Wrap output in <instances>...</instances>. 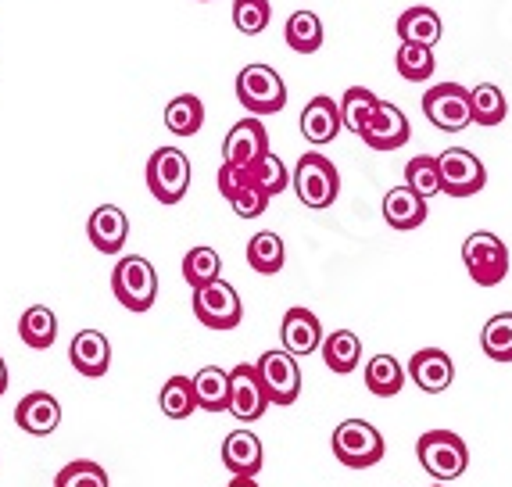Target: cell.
<instances>
[{
	"mask_svg": "<svg viewBox=\"0 0 512 487\" xmlns=\"http://www.w3.org/2000/svg\"><path fill=\"white\" fill-rule=\"evenodd\" d=\"M291 183H294V194H298L301 205L316 208V212L330 208L333 201H337V194H341V172H337V165L319 151L301 154Z\"/></svg>",
	"mask_w": 512,
	"mask_h": 487,
	"instance_id": "cell-1",
	"label": "cell"
},
{
	"mask_svg": "<svg viewBox=\"0 0 512 487\" xmlns=\"http://www.w3.org/2000/svg\"><path fill=\"white\" fill-rule=\"evenodd\" d=\"M237 101L248 108V115L262 119V115H276L287 108V83L273 65H244L237 72Z\"/></svg>",
	"mask_w": 512,
	"mask_h": 487,
	"instance_id": "cell-2",
	"label": "cell"
},
{
	"mask_svg": "<svg viewBox=\"0 0 512 487\" xmlns=\"http://www.w3.org/2000/svg\"><path fill=\"white\" fill-rule=\"evenodd\" d=\"M419 466L437 480V484H448V480H459L470 466V448L459 434L452 430H427V434L416 441Z\"/></svg>",
	"mask_w": 512,
	"mask_h": 487,
	"instance_id": "cell-3",
	"label": "cell"
},
{
	"mask_svg": "<svg viewBox=\"0 0 512 487\" xmlns=\"http://www.w3.org/2000/svg\"><path fill=\"white\" fill-rule=\"evenodd\" d=\"M330 448L337 455V462L348 466V470H369L387 452L384 434L373 423H366V419H344V423H337V430L330 437Z\"/></svg>",
	"mask_w": 512,
	"mask_h": 487,
	"instance_id": "cell-4",
	"label": "cell"
},
{
	"mask_svg": "<svg viewBox=\"0 0 512 487\" xmlns=\"http://www.w3.org/2000/svg\"><path fill=\"white\" fill-rule=\"evenodd\" d=\"M462 265L477 287H498L509 276V248L498 233L477 230L462 240Z\"/></svg>",
	"mask_w": 512,
	"mask_h": 487,
	"instance_id": "cell-5",
	"label": "cell"
},
{
	"mask_svg": "<svg viewBox=\"0 0 512 487\" xmlns=\"http://www.w3.org/2000/svg\"><path fill=\"white\" fill-rule=\"evenodd\" d=\"M111 291L129 312H147L158 298V273L144 255H126L111 269Z\"/></svg>",
	"mask_w": 512,
	"mask_h": 487,
	"instance_id": "cell-6",
	"label": "cell"
},
{
	"mask_svg": "<svg viewBox=\"0 0 512 487\" xmlns=\"http://www.w3.org/2000/svg\"><path fill=\"white\" fill-rule=\"evenodd\" d=\"M147 190L158 205H180L190 190V158L180 147H158L147 158Z\"/></svg>",
	"mask_w": 512,
	"mask_h": 487,
	"instance_id": "cell-7",
	"label": "cell"
},
{
	"mask_svg": "<svg viewBox=\"0 0 512 487\" xmlns=\"http://www.w3.org/2000/svg\"><path fill=\"white\" fill-rule=\"evenodd\" d=\"M423 112L441 133H462L473 122L470 90L459 83H437L423 94Z\"/></svg>",
	"mask_w": 512,
	"mask_h": 487,
	"instance_id": "cell-8",
	"label": "cell"
},
{
	"mask_svg": "<svg viewBox=\"0 0 512 487\" xmlns=\"http://www.w3.org/2000/svg\"><path fill=\"white\" fill-rule=\"evenodd\" d=\"M194 316L208 330H233L244 319V305H240L237 287H230L226 280H215L208 287L194 291Z\"/></svg>",
	"mask_w": 512,
	"mask_h": 487,
	"instance_id": "cell-9",
	"label": "cell"
},
{
	"mask_svg": "<svg viewBox=\"0 0 512 487\" xmlns=\"http://www.w3.org/2000/svg\"><path fill=\"white\" fill-rule=\"evenodd\" d=\"M255 366H258V376H262L269 402H273V405H294V402H298L301 366H298V359H294L291 351H283V348L265 351Z\"/></svg>",
	"mask_w": 512,
	"mask_h": 487,
	"instance_id": "cell-10",
	"label": "cell"
},
{
	"mask_svg": "<svg viewBox=\"0 0 512 487\" xmlns=\"http://www.w3.org/2000/svg\"><path fill=\"white\" fill-rule=\"evenodd\" d=\"M437 162H441V183L448 197H473L484 190L487 169L473 151H466V147H448V151L437 154Z\"/></svg>",
	"mask_w": 512,
	"mask_h": 487,
	"instance_id": "cell-11",
	"label": "cell"
},
{
	"mask_svg": "<svg viewBox=\"0 0 512 487\" xmlns=\"http://www.w3.org/2000/svg\"><path fill=\"white\" fill-rule=\"evenodd\" d=\"M269 394H265L262 376H258V366H248V362H240V366L230 369V416L237 423H255V419L265 416L269 409Z\"/></svg>",
	"mask_w": 512,
	"mask_h": 487,
	"instance_id": "cell-12",
	"label": "cell"
},
{
	"mask_svg": "<svg viewBox=\"0 0 512 487\" xmlns=\"http://www.w3.org/2000/svg\"><path fill=\"white\" fill-rule=\"evenodd\" d=\"M269 154V133H265L262 119H240L237 126L226 133L222 140V162L226 165H240V169H251L258 158Z\"/></svg>",
	"mask_w": 512,
	"mask_h": 487,
	"instance_id": "cell-13",
	"label": "cell"
},
{
	"mask_svg": "<svg viewBox=\"0 0 512 487\" xmlns=\"http://www.w3.org/2000/svg\"><path fill=\"white\" fill-rule=\"evenodd\" d=\"M280 344L283 351H291L294 359H308L312 351L323 348V326H319L316 312L308 308H287L280 323Z\"/></svg>",
	"mask_w": 512,
	"mask_h": 487,
	"instance_id": "cell-14",
	"label": "cell"
},
{
	"mask_svg": "<svg viewBox=\"0 0 512 487\" xmlns=\"http://www.w3.org/2000/svg\"><path fill=\"white\" fill-rule=\"evenodd\" d=\"M344 129V115H341V101L319 94L305 104L301 112V137L312 147H326L337 140V133Z\"/></svg>",
	"mask_w": 512,
	"mask_h": 487,
	"instance_id": "cell-15",
	"label": "cell"
},
{
	"mask_svg": "<svg viewBox=\"0 0 512 487\" xmlns=\"http://www.w3.org/2000/svg\"><path fill=\"white\" fill-rule=\"evenodd\" d=\"M409 380L423 394H441L452 387L455 380V362L448 351L441 348H419L409 359Z\"/></svg>",
	"mask_w": 512,
	"mask_h": 487,
	"instance_id": "cell-16",
	"label": "cell"
},
{
	"mask_svg": "<svg viewBox=\"0 0 512 487\" xmlns=\"http://www.w3.org/2000/svg\"><path fill=\"white\" fill-rule=\"evenodd\" d=\"M409 137H412L409 119H405L402 108L391 101H380L373 122H369L366 133H362L366 147H373V151H398V147L409 144Z\"/></svg>",
	"mask_w": 512,
	"mask_h": 487,
	"instance_id": "cell-17",
	"label": "cell"
},
{
	"mask_svg": "<svg viewBox=\"0 0 512 487\" xmlns=\"http://www.w3.org/2000/svg\"><path fill=\"white\" fill-rule=\"evenodd\" d=\"M86 237L94 244L101 255H119L126 248V237H129V219L119 205H101L94 208L90 215V223H86Z\"/></svg>",
	"mask_w": 512,
	"mask_h": 487,
	"instance_id": "cell-18",
	"label": "cell"
},
{
	"mask_svg": "<svg viewBox=\"0 0 512 487\" xmlns=\"http://www.w3.org/2000/svg\"><path fill=\"white\" fill-rule=\"evenodd\" d=\"M69 362H72V369H76L79 376H90V380L104 376L111 369L108 337H104L101 330H79V334L72 337V344H69Z\"/></svg>",
	"mask_w": 512,
	"mask_h": 487,
	"instance_id": "cell-19",
	"label": "cell"
},
{
	"mask_svg": "<svg viewBox=\"0 0 512 487\" xmlns=\"http://www.w3.org/2000/svg\"><path fill=\"white\" fill-rule=\"evenodd\" d=\"M15 423H18V430H26V434H33V437L54 434V430H58V423H61L58 398H54V394H47V391L26 394V398L15 405Z\"/></svg>",
	"mask_w": 512,
	"mask_h": 487,
	"instance_id": "cell-20",
	"label": "cell"
},
{
	"mask_svg": "<svg viewBox=\"0 0 512 487\" xmlns=\"http://www.w3.org/2000/svg\"><path fill=\"white\" fill-rule=\"evenodd\" d=\"M262 462H265V452H262L258 434H251V430H233V434H226V441H222V466H226L233 477L255 480L258 473H262Z\"/></svg>",
	"mask_w": 512,
	"mask_h": 487,
	"instance_id": "cell-21",
	"label": "cell"
},
{
	"mask_svg": "<svg viewBox=\"0 0 512 487\" xmlns=\"http://www.w3.org/2000/svg\"><path fill=\"white\" fill-rule=\"evenodd\" d=\"M384 223L391 230H419L427 223V197H419L409 187H391L384 194Z\"/></svg>",
	"mask_w": 512,
	"mask_h": 487,
	"instance_id": "cell-22",
	"label": "cell"
},
{
	"mask_svg": "<svg viewBox=\"0 0 512 487\" xmlns=\"http://www.w3.org/2000/svg\"><path fill=\"white\" fill-rule=\"evenodd\" d=\"M366 391L376 394V398H394V394H402L405 380H409V369L402 362L394 359V355H373L366 362Z\"/></svg>",
	"mask_w": 512,
	"mask_h": 487,
	"instance_id": "cell-23",
	"label": "cell"
},
{
	"mask_svg": "<svg viewBox=\"0 0 512 487\" xmlns=\"http://www.w3.org/2000/svg\"><path fill=\"white\" fill-rule=\"evenodd\" d=\"M197 405L205 412H230V369L205 366L194 373Z\"/></svg>",
	"mask_w": 512,
	"mask_h": 487,
	"instance_id": "cell-24",
	"label": "cell"
},
{
	"mask_svg": "<svg viewBox=\"0 0 512 487\" xmlns=\"http://www.w3.org/2000/svg\"><path fill=\"white\" fill-rule=\"evenodd\" d=\"M283 40H287V47L294 54H316L323 47V18L308 8L294 11L287 18V26H283Z\"/></svg>",
	"mask_w": 512,
	"mask_h": 487,
	"instance_id": "cell-25",
	"label": "cell"
},
{
	"mask_svg": "<svg viewBox=\"0 0 512 487\" xmlns=\"http://www.w3.org/2000/svg\"><path fill=\"white\" fill-rule=\"evenodd\" d=\"M323 362L330 373H355L362 362V341L351 330H333L330 337H323Z\"/></svg>",
	"mask_w": 512,
	"mask_h": 487,
	"instance_id": "cell-26",
	"label": "cell"
},
{
	"mask_svg": "<svg viewBox=\"0 0 512 487\" xmlns=\"http://www.w3.org/2000/svg\"><path fill=\"white\" fill-rule=\"evenodd\" d=\"M18 337L26 348H36V351H47L58 337V316H54L47 305H33L22 312L18 319Z\"/></svg>",
	"mask_w": 512,
	"mask_h": 487,
	"instance_id": "cell-27",
	"label": "cell"
},
{
	"mask_svg": "<svg viewBox=\"0 0 512 487\" xmlns=\"http://www.w3.org/2000/svg\"><path fill=\"white\" fill-rule=\"evenodd\" d=\"M398 36L402 43H423V47H434L441 40V15L427 4H416V8L402 11L398 18Z\"/></svg>",
	"mask_w": 512,
	"mask_h": 487,
	"instance_id": "cell-28",
	"label": "cell"
},
{
	"mask_svg": "<svg viewBox=\"0 0 512 487\" xmlns=\"http://www.w3.org/2000/svg\"><path fill=\"white\" fill-rule=\"evenodd\" d=\"M205 126V104L194 94H180L165 104V129L176 137H194Z\"/></svg>",
	"mask_w": 512,
	"mask_h": 487,
	"instance_id": "cell-29",
	"label": "cell"
},
{
	"mask_svg": "<svg viewBox=\"0 0 512 487\" xmlns=\"http://www.w3.org/2000/svg\"><path fill=\"white\" fill-rule=\"evenodd\" d=\"M287 262V248H283L280 233L262 230L248 240V265L262 276H276Z\"/></svg>",
	"mask_w": 512,
	"mask_h": 487,
	"instance_id": "cell-30",
	"label": "cell"
},
{
	"mask_svg": "<svg viewBox=\"0 0 512 487\" xmlns=\"http://www.w3.org/2000/svg\"><path fill=\"white\" fill-rule=\"evenodd\" d=\"M158 405L169 419H190L201 405H197L194 376H169L158 394Z\"/></svg>",
	"mask_w": 512,
	"mask_h": 487,
	"instance_id": "cell-31",
	"label": "cell"
},
{
	"mask_svg": "<svg viewBox=\"0 0 512 487\" xmlns=\"http://www.w3.org/2000/svg\"><path fill=\"white\" fill-rule=\"evenodd\" d=\"M376 108H380V97H376L373 90H366V86H351V90H344V97H341L344 129H351L355 137H362L366 126L373 122Z\"/></svg>",
	"mask_w": 512,
	"mask_h": 487,
	"instance_id": "cell-32",
	"label": "cell"
},
{
	"mask_svg": "<svg viewBox=\"0 0 512 487\" xmlns=\"http://www.w3.org/2000/svg\"><path fill=\"white\" fill-rule=\"evenodd\" d=\"M394 69H398V76L402 79H409V83H427L437 69L434 47H423V43H402L398 54H394Z\"/></svg>",
	"mask_w": 512,
	"mask_h": 487,
	"instance_id": "cell-33",
	"label": "cell"
},
{
	"mask_svg": "<svg viewBox=\"0 0 512 487\" xmlns=\"http://www.w3.org/2000/svg\"><path fill=\"white\" fill-rule=\"evenodd\" d=\"M405 187L416 190L419 197H434V194H444V183H441V162H437L434 154H416L409 158L405 165Z\"/></svg>",
	"mask_w": 512,
	"mask_h": 487,
	"instance_id": "cell-34",
	"label": "cell"
},
{
	"mask_svg": "<svg viewBox=\"0 0 512 487\" xmlns=\"http://www.w3.org/2000/svg\"><path fill=\"white\" fill-rule=\"evenodd\" d=\"M480 348L491 362H512V312H498L480 330Z\"/></svg>",
	"mask_w": 512,
	"mask_h": 487,
	"instance_id": "cell-35",
	"label": "cell"
},
{
	"mask_svg": "<svg viewBox=\"0 0 512 487\" xmlns=\"http://www.w3.org/2000/svg\"><path fill=\"white\" fill-rule=\"evenodd\" d=\"M222 258L215 248H190L187 258H183V280L190 283V291H197V287H208V283L222 280Z\"/></svg>",
	"mask_w": 512,
	"mask_h": 487,
	"instance_id": "cell-36",
	"label": "cell"
},
{
	"mask_svg": "<svg viewBox=\"0 0 512 487\" xmlns=\"http://www.w3.org/2000/svg\"><path fill=\"white\" fill-rule=\"evenodd\" d=\"M470 101H473V122H477V126H498V122H505V115H509V101H505V94L495 83L473 86Z\"/></svg>",
	"mask_w": 512,
	"mask_h": 487,
	"instance_id": "cell-37",
	"label": "cell"
},
{
	"mask_svg": "<svg viewBox=\"0 0 512 487\" xmlns=\"http://www.w3.org/2000/svg\"><path fill=\"white\" fill-rule=\"evenodd\" d=\"M248 172H251V180H255L269 197L283 194V190L291 187V172H287V165L280 162V154H273V151L265 154V158H258Z\"/></svg>",
	"mask_w": 512,
	"mask_h": 487,
	"instance_id": "cell-38",
	"label": "cell"
},
{
	"mask_svg": "<svg viewBox=\"0 0 512 487\" xmlns=\"http://www.w3.org/2000/svg\"><path fill=\"white\" fill-rule=\"evenodd\" d=\"M269 18H273V4L269 0H233V26H237V33H265Z\"/></svg>",
	"mask_w": 512,
	"mask_h": 487,
	"instance_id": "cell-39",
	"label": "cell"
},
{
	"mask_svg": "<svg viewBox=\"0 0 512 487\" xmlns=\"http://www.w3.org/2000/svg\"><path fill=\"white\" fill-rule=\"evenodd\" d=\"M54 487H111V484H108V473H104L101 462L76 459L54 477Z\"/></svg>",
	"mask_w": 512,
	"mask_h": 487,
	"instance_id": "cell-40",
	"label": "cell"
},
{
	"mask_svg": "<svg viewBox=\"0 0 512 487\" xmlns=\"http://www.w3.org/2000/svg\"><path fill=\"white\" fill-rule=\"evenodd\" d=\"M269 201H273V197L265 194V190L258 187L255 180H251L248 187H244L237 197H233L230 205H233V212H237L240 219H258V215H262L265 208H269Z\"/></svg>",
	"mask_w": 512,
	"mask_h": 487,
	"instance_id": "cell-41",
	"label": "cell"
},
{
	"mask_svg": "<svg viewBox=\"0 0 512 487\" xmlns=\"http://www.w3.org/2000/svg\"><path fill=\"white\" fill-rule=\"evenodd\" d=\"M251 183V172L248 169H240V165H219V194L226 197V201H233V197L240 194V190Z\"/></svg>",
	"mask_w": 512,
	"mask_h": 487,
	"instance_id": "cell-42",
	"label": "cell"
},
{
	"mask_svg": "<svg viewBox=\"0 0 512 487\" xmlns=\"http://www.w3.org/2000/svg\"><path fill=\"white\" fill-rule=\"evenodd\" d=\"M226 487H258V484H255V480H251V477H233Z\"/></svg>",
	"mask_w": 512,
	"mask_h": 487,
	"instance_id": "cell-43",
	"label": "cell"
},
{
	"mask_svg": "<svg viewBox=\"0 0 512 487\" xmlns=\"http://www.w3.org/2000/svg\"><path fill=\"white\" fill-rule=\"evenodd\" d=\"M8 391V366H4V359H0V394Z\"/></svg>",
	"mask_w": 512,
	"mask_h": 487,
	"instance_id": "cell-44",
	"label": "cell"
},
{
	"mask_svg": "<svg viewBox=\"0 0 512 487\" xmlns=\"http://www.w3.org/2000/svg\"><path fill=\"white\" fill-rule=\"evenodd\" d=\"M430 487H448V484H430Z\"/></svg>",
	"mask_w": 512,
	"mask_h": 487,
	"instance_id": "cell-45",
	"label": "cell"
},
{
	"mask_svg": "<svg viewBox=\"0 0 512 487\" xmlns=\"http://www.w3.org/2000/svg\"><path fill=\"white\" fill-rule=\"evenodd\" d=\"M201 4H212V0H201Z\"/></svg>",
	"mask_w": 512,
	"mask_h": 487,
	"instance_id": "cell-46",
	"label": "cell"
}]
</instances>
